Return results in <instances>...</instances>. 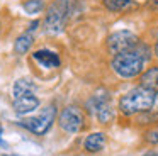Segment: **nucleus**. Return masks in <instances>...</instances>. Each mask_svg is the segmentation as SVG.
Listing matches in <instances>:
<instances>
[{
    "mask_svg": "<svg viewBox=\"0 0 158 156\" xmlns=\"http://www.w3.org/2000/svg\"><path fill=\"white\" fill-rule=\"evenodd\" d=\"M153 56H155L153 47L148 43L141 41L134 49L112 56L110 70L123 80H133V78H138L146 70V64L151 61Z\"/></svg>",
    "mask_w": 158,
    "mask_h": 156,
    "instance_id": "obj_1",
    "label": "nucleus"
},
{
    "mask_svg": "<svg viewBox=\"0 0 158 156\" xmlns=\"http://www.w3.org/2000/svg\"><path fill=\"white\" fill-rule=\"evenodd\" d=\"M155 98H156V92L155 90L138 85V87L131 88L129 92H126L119 98L117 107H119V112L123 115L131 117V115H138L151 110L155 105Z\"/></svg>",
    "mask_w": 158,
    "mask_h": 156,
    "instance_id": "obj_2",
    "label": "nucleus"
},
{
    "mask_svg": "<svg viewBox=\"0 0 158 156\" xmlns=\"http://www.w3.org/2000/svg\"><path fill=\"white\" fill-rule=\"evenodd\" d=\"M78 0H53L46 9L43 27L48 34H61L66 27V22L75 12Z\"/></svg>",
    "mask_w": 158,
    "mask_h": 156,
    "instance_id": "obj_3",
    "label": "nucleus"
},
{
    "mask_svg": "<svg viewBox=\"0 0 158 156\" xmlns=\"http://www.w3.org/2000/svg\"><path fill=\"white\" fill-rule=\"evenodd\" d=\"M139 43H141L139 36L136 32H133V31H129V29L114 31L106 39V51L110 56H116V54L134 49Z\"/></svg>",
    "mask_w": 158,
    "mask_h": 156,
    "instance_id": "obj_4",
    "label": "nucleus"
},
{
    "mask_svg": "<svg viewBox=\"0 0 158 156\" xmlns=\"http://www.w3.org/2000/svg\"><path fill=\"white\" fill-rule=\"evenodd\" d=\"M55 119H56V105L51 104V105L43 109L41 114L19 121V125H21V127H26L27 131L34 132V134H46V132L51 129Z\"/></svg>",
    "mask_w": 158,
    "mask_h": 156,
    "instance_id": "obj_5",
    "label": "nucleus"
},
{
    "mask_svg": "<svg viewBox=\"0 0 158 156\" xmlns=\"http://www.w3.org/2000/svg\"><path fill=\"white\" fill-rule=\"evenodd\" d=\"M58 125L63 132H68V134L80 132L85 127V114L77 105H68V107H65L60 112Z\"/></svg>",
    "mask_w": 158,
    "mask_h": 156,
    "instance_id": "obj_6",
    "label": "nucleus"
},
{
    "mask_svg": "<svg viewBox=\"0 0 158 156\" xmlns=\"http://www.w3.org/2000/svg\"><path fill=\"white\" fill-rule=\"evenodd\" d=\"M32 60L44 68H58L61 64V60H60L58 53L49 51V49H36L32 53Z\"/></svg>",
    "mask_w": 158,
    "mask_h": 156,
    "instance_id": "obj_7",
    "label": "nucleus"
},
{
    "mask_svg": "<svg viewBox=\"0 0 158 156\" xmlns=\"http://www.w3.org/2000/svg\"><path fill=\"white\" fill-rule=\"evenodd\" d=\"M38 107H39V98L36 97L34 93L14 98V110L17 115H26V114H29V112L36 110Z\"/></svg>",
    "mask_w": 158,
    "mask_h": 156,
    "instance_id": "obj_8",
    "label": "nucleus"
},
{
    "mask_svg": "<svg viewBox=\"0 0 158 156\" xmlns=\"http://www.w3.org/2000/svg\"><path fill=\"white\" fill-rule=\"evenodd\" d=\"M102 5L112 14H124L138 9V3L134 0H102Z\"/></svg>",
    "mask_w": 158,
    "mask_h": 156,
    "instance_id": "obj_9",
    "label": "nucleus"
},
{
    "mask_svg": "<svg viewBox=\"0 0 158 156\" xmlns=\"http://www.w3.org/2000/svg\"><path fill=\"white\" fill-rule=\"evenodd\" d=\"M138 80H139L138 85L146 87V88H151V90L156 92L158 90V64H151V66H148L146 70L138 76Z\"/></svg>",
    "mask_w": 158,
    "mask_h": 156,
    "instance_id": "obj_10",
    "label": "nucleus"
},
{
    "mask_svg": "<svg viewBox=\"0 0 158 156\" xmlns=\"http://www.w3.org/2000/svg\"><path fill=\"white\" fill-rule=\"evenodd\" d=\"M106 134L104 132H92V134H89L85 138V141H83V148H85V151L89 153H99L104 149V146H106Z\"/></svg>",
    "mask_w": 158,
    "mask_h": 156,
    "instance_id": "obj_11",
    "label": "nucleus"
},
{
    "mask_svg": "<svg viewBox=\"0 0 158 156\" xmlns=\"http://www.w3.org/2000/svg\"><path fill=\"white\" fill-rule=\"evenodd\" d=\"M32 44H34V36H32V32L26 31L14 41V53L19 56H24L32 49Z\"/></svg>",
    "mask_w": 158,
    "mask_h": 156,
    "instance_id": "obj_12",
    "label": "nucleus"
},
{
    "mask_svg": "<svg viewBox=\"0 0 158 156\" xmlns=\"http://www.w3.org/2000/svg\"><path fill=\"white\" fill-rule=\"evenodd\" d=\"M95 117H97V121H99L100 124H110V122L116 119V109H114L112 104H110V100L104 102V104L97 109Z\"/></svg>",
    "mask_w": 158,
    "mask_h": 156,
    "instance_id": "obj_13",
    "label": "nucleus"
},
{
    "mask_svg": "<svg viewBox=\"0 0 158 156\" xmlns=\"http://www.w3.org/2000/svg\"><path fill=\"white\" fill-rule=\"evenodd\" d=\"M36 90V85L27 78H21L14 83V98L24 97V95H32Z\"/></svg>",
    "mask_w": 158,
    "mask_h": 156,
    "instance_id": "obj_14",
    "label": "nucleus"
},
{
    "mask_svg": "<svg viewBox=\"0 0 158 156\" xmlns=\"http://www.w3.org/2000/svg\"><path fill=\"white\" fill-rule=\"evenodd\" d=\"M44 7H46L44 0H24L22 2V9L27 14H31V15H36V14L43 12Z\"/></svg>",
    "mask_w": 158,
    "mask_h": 156,
    "instance_id": "obj_15",
    "label": "nucleus"
},
{
    "mask_svg": "<svg viewBox=\"0 0 158 156\" xmlns=\"http://www.w3.org/2000/svg\"><path fill=\"white\" fill-rule=\"evenodd\" d=\"M143 139L148 142V144L158 146V124L156 125H151L150 129H146L144 134H143Z\"/></svg>",
    "mask_w": 158,
    "mask_h": 156,
    "instance_id": "obj_16",
    "label": "nucleus"
},
{
    "mask_svg": "<svg viewBox=\"0 0 158 156\" xmlns=\"http://www.w3.org/2000/svg\"><path fill=\"white\" fill-rule=\"evenodd\" d=\"M39 24H41L39 20H34V22H31V26H29V32H34V31H36V27H38Z\"/></svg>",
    "mask_w": 158,
    "mask_h": 156,
    "instance_id": "obj_17",
    "label": "nucleus"
},
{
    "mask_svg": "<svg viewBox=\"0 0 158 156\" xmlns=\"http://www.w3.org/2000/svg\"><path fill=\"white\" fill-rule=\"evenodd\" d=\"M153 54H155V58L158 60V39L155 41V44H153Z\"/></svg>",
    "mask_w": 158,
    "mask_h": 156,
    "instance_id": "obj_18",
    "label": "nucleus"
},
{
    "mask_svg": "<svg viewBox=\"0 0 158 156\" xmlns=\"http://www.w3.org/2000/svg\"><path fill=\"white\" fill-rule=\"evenodd\" d=\"M148 5H151V7H155V9H158V0H150V2H148Z\"/></svg>",
    "mask_w": 158,
    "mask_h": 156,
    "instance_id": "obj_19",
    "label": "nucleus"
},
{
    "mask_svg": "<svg viewBox=\"0 0 158 156\" xmlns=\"http://www.w3.org/2000/svg\"><path fill=\"white\" fill-rule=\"evenodd\" d=\"M153 109L158 112V90H156V98H155V105H153Z\"/></svg>",
    "mask_w": 158,
    "mask_h": 156,
    "instance_id": "obj_20",
    "label": "nucleus"
},
{
    "mask_svg": "<svg viewBox=\"0 0 158 156\" xmlns=\"http://www.w3.org/2000/svg\"><path fill=\"white\" fill-rule=\"evenodd\" d=\"M144 156H158V153H148V154H144Z\"/></svg>",
    "mask_w": 158,
    "mask_h": 156,
    "instance_id": "obj_21",
    "label": "nucleus"
},
{
    "mask_svg": "<svg viewBox=\"0 0 158 156\" xmlns=\"http://www.w3.org/2000/svg\"><path fill=\"white\" fill-rule=\"evenodd\" d=\"M0 134H2V129H0ZM0 141H2V138H0Z\"/></svg>",
    "mask_w": 158,
    "mask_h": 156,
    "instance_id": "obj_22",
    "label": "nucleus"
}]
</instances>
